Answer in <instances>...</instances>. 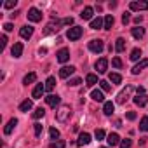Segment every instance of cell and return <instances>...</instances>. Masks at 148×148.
<instances>
[{
  "instance_id": "34",
  "label": "cell",
  "mask_w": 148,
  "mask_h": 148,
  "mask_svg": "<svg viewBox=\"0 0 148 148\" xmlns=\"http://www.w3.org/2000/svg\"><path fill=\"white\" fill-rule=\"evenodd\" d=\"M99 86H101V91H105V92H110L112 91V87H110V84L106 80H99Z\"/></svg>"
},
{
  "instance_id": "14",
  "label": "cell",
  "mask_w": 148,
  "mask_h": 148,
  "mask_svg": "<svg viewBox=\"0 0 148 148\" xmlns=\"http://www.w3.org/2000/svg\"><path fill=\"white\" fill-rule=\"evenodd\" d=\"M70 59V51L68 49H61L59 52H58V61L59 63H66Z\"/></svg>"
},
{
  "instance_id": "16",
  "label": "cell",
  "mask_w": 148,
  "mask_h": 148,
  "mask_svg": "<svg viewBox=\"0 0 148 148\" xmlns=\"http://www.w3.org/2000/svg\"><path fill=\"white\" fill-rule=\"evenodd\" d=\"M143 68H148V59H143V61H139L134 68H132V75H138V73L143 70Z\"/></svg>"
},
{
  "instance_id": "6",
  "label": "cell",
  "mask_w": 148,
  "mask_h": 148,
  "mask_svg": "<svg viewBox=\"0 0 148 148\" xmlns=\"http://www.w3.org/2000/svg\"><path fill=\"white\" fill-rule=\"evenodd\" d=\"M131 91H132V87H131V86H127V87H125L119 96H117V103H119V105H124V103L127 101V98H129V92H131Z\"/></svg>"
},
{
  "instance_id": "35",
  "label": "cell",
  "mask_w": 148,
  "mask_h": 148,
  "mask_svg": "<svg viewBox=\"0 0 148 148\" xmlns=\"http://www.w3.org/2000/svg\"><path fill=\"white\" fill-rule=\"evenodd\" d=\"M105 136H106V134H105V131H103V129H96V132H94V138H96L98 141H99V139H103Z\"/></svg>"
},
{
  "instance_id": "22",
  "label": "cell",
  "mask_w": 148,
  "mask_h": 148,
  "mask_svg": "<svg viewBox=\"0 0 148 148\" xmlns=\"http://www.w3.org/2000/svg\"><path fill=\"white\" fill-rule=\"evenodd\" d=\"M92 14H94V9H92V7H84V11H82L80 18H82V19H91V18H92Z\"/></svg>"
},
{
  "instance_id": "43",
  "label": "cell",
  "mask_w": 148,
  "mask_h": 148,
  "mask_svg": "<svg viewBox=\"0 0 148 148\" xmlns=\"http://www.w3.org/2000/svg\"><path fill=\"white\" fill-rule=\"evenodd\" d=\"M129 21H131V14H129V12H124V14H122V23L127 25Z\"/></svg>"
},
{
  "instance_id": "39",
  "label": "cell",
  "mask_w": 148,
  "mask_h": 148,
  "mask_svg": "<svg viewBox=\"0 0 148 148\" xmlns=\"http://www.w3.org/2000/svg\"><path fill=\"white\" fill-rule=\"evenodd\" d=\"M112 64H113L115 68H122V61H120V58H113V59H112Z\"/></svg>"
},
{
  "instance_id": "19",
  "label": "cell",
  "mask_w": 148,
  "mask_h": 148,
  "mask_svg": "<svg viewBox=\"0 0 148 148\" xmlns=\"http://www.w3.org/2000/svg\"><path fill=\"white\" fill-rule=\"evenodd\" d=\"M146 101H148V96L143 92V94H138L136 98H134V103L138 105V106H145L146 105Z\"/></svg>"
},
{
  "instance_id": "5",
  "label": "cell",
  "mask_w": 148,
  "mask_h": 148,
  "mask_svg": "<svg viewBox=\"0 0 148 148\" xmlns=\"http://www.w3.org/2000/svg\"><path fill=\"white\" fill-rule=\"evenodd\" d=\"M94 68L98 70V73H105V71H106V68H108V59H106V58H99V59L96 61Z\"/></svg>"
},
{
  "instance_id": "20",
  "label": "cell",
  "mask_w": 148,
  "mask_h": 148,
  "mask_svg": "<svg viewBox=\"0 0 148 148\" xmlns=\"http://www.w3.org/2000/svg\"><path fill=\"white\" fill-rule=\"evenodd\" d=\"M131 33H132V37H134V38H143V37H145V28L136 26V28H132V30H131Z\"/></svg>"
},
{
  "instance_id": "27",
  "label": "cell",
  "mask_w": 148,
  "mask_h": 148,
  "mask_svg": "<svg viewBox=\"0 0 148 148\" xmlns=\"http://www.w3.org/2000/svg\"><path fill=\"white\" fill-rule=\"evenodd\" d=\"M124 49H125V40L124 38H117L115 40V51L117 52H122Z\"/></svg>"
},
{
  "instance_id": "2",
  "label": "cell",
  "mask_w": 148,
  "mask_h": 148,
  "mask_svg": "<svg viewBox=\"0 0 148 148\" xmlns=\"http://www.w3.org/2000/svg\"><path fill=\"white\" fill-rule=\"evenodd\" d=\"M82 28L80 26H73V28H68V32H66V38L68 40H79L80 37H82Z\"/></svg>"
},
{
  "instance_id": "25",
  "label": "cell",
  "mask_w": 148,
  "mask_h": 148,
  "mask_svg": "<svg viewBox=\"0 0 148 148\" xmlns=\"http://www.w3.org/2000/svg\"><path fill=\"white\" fill-rule=\"evenodd\" d=\"M35 80H37V73H35V71H32V73H28V75L23 79V84H25V86H28V84H33Z\"/></svg>"
},
{
  "instance_id": "13",
  "label": "cell",
  "mask_w": 148,
  "mask_h": 148,
  "mask_svg": "<svg viewBox=\"0 0 148 148\" xmlns=\"http://www.w3.org/2000/svg\"><path fill=\"white\" fill-rule=\"evenodd\" d=\"M19 35H21V38H32V35H33V28L32 26H23L21 30H19Z\"/></svg>"
},
{
  "instance_id": "11",
  "label": "cell",
  "mask_w": 148,
  "mask_h": 148,
  "mask_svg": "<svg viewBox=\"0 0 148 148\" xmlns=\"http://www.w3.org/2000/svg\"><path fill=\"white\" fill-rule=\"evenodd\" d=\"M73 71H75V66H63V68L59 70V77H61V79H68Z\"/></svg>"
},
{
  "instance_id": "40",
  "label": "cell",
  "mask_w": 148,
  "mask_h": 148,
  "mask_svg": "<svg viewBox=\"0 0 148 148\" xmlns=\"http://www.w3.org/2000/svg\"><path fill=\"white\" fill-rule=\"evenodd\" d=\"M33 127H35V136L40 138V134H42V124H35Z\"/></svg>"
},
{
  "instance_id": "18",
  "label": "cell",
  "mask_w": 148,
  "mask_h": 148,
  "mask_svg": "<svg viewBox=\"0 0 148 148\" xmlns=\"http://www.w3.org/2000/svg\"><path fill=\"white\" fill-rule=\"evenodd\" d=\"M91 98H92L94 101H98V103H101V101L105 99V96H103V91H101V89H94V91L91 92Z\"/></svg>"
},
{
  "instance_id": "12",
  "label": "cell",
  "mask_w": 148,
  "mask_h": 148,
  "mask_svg": "<svg viewBox=\"0 0 148 148\" xmlns=\"http://www.w3.org/2000/svg\"><path fill=\"white\" fill-rule=\"evenodd\" d=\"M11 54H12L14 58H21V54H23V44H21V42H16V44L12 45V49H11Z\"/></svg>"
},
{
  "instance_id": "26",
  "label": "cell",
  "mask_w": 148,
  "mask_h": 148,
  "mask_svg": "<svg viewBox=\"0 0 148 148\" xmlns=\"http://www.w3.org/2000/svg\"><path fill=\"white\" fill-rule=\"evenodd\" d=\"M86 84H87L89 87H92V86H96V84H98V77L94 75V73H89V75L86 77Z\"/></svg>"
},
{
  "instance_id": "9",
  "label": "cell",
  "mask_w": 148,
  "mask_h": 148,
  "mask_svg": "<svg viewBox=\"0 0 148 148\" xmlns=\"http://www.w3.org/2000/svg\"><path fill=\"white\" fill-rule=\"evenodd\" d=\"M91 143V134L89 132H82L77 139V146H84V145H89Z\"/></svg>"
},
{
  "instance_id": "28",
  "label": "cell",
  "mask_w": 148,
  "mask_h": 148,
  "mask_svg": "<svg viewBox=\"0 0 148 148\" xmlns=\"http://www.w3.org/2000/svg\"><path fill=\"white\" fill-rule=\"evenodd\" d=\"M113 23H115V19H113V16H112V14H108V16L105 18V30H112V26H113Z\"/></svg>"
},
{
  "instance_id": "29",
  "label": "cell",
  "mask_w": 148,
  "mask_h": 148,
  "mask_svg": "<svg viewBox=\"0 0 148 148\" xmlns=\"http://www.w3.org/2000/svg\"><path fill=\"white\" fill-rule=\"evenodd\" d=\"M139 58H141V49H132V52H131L129 59H131V61H138Z\"/></svg>"
},
{
  "instance_id": "36",
  "label": "cell",
  "mask_w": 148,
  "mask_h": 148,
  "mask_svg": "<svg viewBox=\"0 0 148 148\" xmlns=\"http://www.w3.org/2000/svg\"><path fill=\"white\" fill-rule=\"evenodd\" d=\"M66 146V143L63 141V139H59V141H56V143H51V148H64Z\"/></svg>"
},
{
  "instance_id": "24",
  "label": "cell",
  "mask_w": 148,
  "mask_h": 148,
  "mask_svg": "<svg viewBox=\"0 0 148 148\" xmlns=\"http://www.w3.org/2000/svg\"><path fill=\"white\" fill-rule=\"evenodd\" d=\"M113 110H115V105H113L112 101H105V106H103L105 115H112V113H113Z\"/></svg>"
},
{
  "instance_id": "8",
  "label": "cell",
  "mask_w": 148,
  "mask_h": 148,
  "mask_svg": "<svg viewBox=\"0 0 148 148\" xmlns=\"http://www.w3.org/2000/svg\"><path fill=\"white\" fill-rule=\"evenodd\" d=\"M44 92H45V86L37 84V86H35V89H33V92H32V96H33V99H40Z\"/></svg>"
},
{
  "instance_id": "10",
  "label": "cell",
  "mask_w": 148,
  "mask_h": 148,
  "mask_svg": "<svg viewBox=\"0 0 148 148\" xmlns=\"http://www.w3.org/2000/svg\"><path fill=\"white\" fill-rule=\"evenodd\" d=\"M131 11H148V2H131Z\"/></svg>"
},
{
  "instance_id": "42",
  "label": "cell",
  "mask_w": 148,
  "mask_h": 148,
  "mask_svg": "<svg viewBox=\"0 0 148 148\" xmlns=\"http://www.w3.org/2000/svg\"><path fill=\"white\" fill-rule=\"evenodd\" d=\"M68 84H70V86H73V87H75V86H80V84H82V80H80L79 77H75V79H71V80H70Z\"/></svg>"
},
{
  "instance_id": "44",
  "label": "cell",
  "mask_w": 148,
  "mask_h": 148,
  "mask_svg": "<svg viewBox=\"0 0 148 148\" xmlns=\"http://www.w3.org/2000/svg\"><path fill=\"white\" fill-rule=\"evenodd\" d=\"M73 23V18H64V19H61V25H71Z\"/></svg>"
},
{
  "instance_id": "38",
  "label": "cell",
  "mask_w": 148,
  "mask_h": 148,
  "mask_svg": "<svg viewBox=\"0 0 148 148\" xmlns=\"http://www.w3.org/2000/svg\"><path fill=\"white\" fill-rule=\"evenodd\" d=\"M131 145H132L131 139H122L120 141V148H131Z\"/></svg>"
},
{
  "instance_id": "31",
  "label": "cell",
  "mask_w": 148,
  "mask_h": 148,
  "mask_svg": "<svg viewBox=\"0 0 148 148\" xmlns=\"http://www.w3.org/2000/svg\"><path fill=\"white\" fill-rule=\"evenodd\" d=\"M110 82L112 84H120L122 82V77L119 75V73H110Z\"/></svg>"
},
{
  "instance_id": "30",
  "label": "cell",
  "mask_w": 148,
  "mask_h": 148,
  "mask_svg": "<svg viewBox=\"0 0 148 148\" xmlns=\"http://www.w3.org/2000/svg\"><path fill=\"white\" fill-rule=\"evenodd\" d=\"M54 86H56V79H54V77H49L47 82H45V91H52Z\"/></svg>"
},
{
  "instance_id": "1",
  "label": "cell",
  "mask_w": 148,
  "mask_h": 148,
  "mask_svg": "<svg viewBox=\"0 0 148 148\" xmlns=\"http://www.w3.org/2000/svg\"><path fill=\"white\" fill-rule=\"evenodd\" d=\"M70 115H71V108L70 106H61L58 112H56V120L58 122H66L68 119H70Z\"/></svg>"
},
{
  "instance_id": "49",
  "label": "cell",
  "mask_w": 148,
  "mask_h": 148,
  "mask_svg": "<svg viewBox=\"0 0 148 148\" xmlns=\"http://www.w3.org/2000/svg\"><path fill=\"white\" fill-rule=\"evenodd\" d=\"M101 148H106V146H101Z\"/></svg>"
},
{
  "instance_id": "47",
  "label": "cell",
  "mask_w": 148,
  "mask_h": 148,
  "mask_svg": "<svg viewBox=\"0 0 148 148\" xmlns=\"http://www.w3.org/2000/svg\"><path fill=\"white\" fill-rule=\"evenodd\" d=\"M0 40H2V49L5 47V44H7V37L5 35H2V38H0Z\"/></svg>"
},
{
  "instance_id": "46",
  "label": "cell",
  "mask_w": 148,
  "mask_h": 148,
  "mask_svg": "<svg viewBox=\"0 0 148 148\" xmlns=\"http://www.w3.org/2000/svg\"><path fill=\"white\" fill-rule=\"evenodd\" d=\"M125 117H127L129 120H136V113H134V112H127V115H125Z\"/></svg>"
},
{
  "instance_id": "23",
  "label": "cell",
  "mask_w": 148,
  "mask_h": 148,
  "mask_svg": "<svg viewBox=\"0 0 148 148\" xmlns=\"http://www.w3.org/2000/svg\"><path fill=\"white\" fill-rule=\"evenodd\" d=\"M32 108H33V103H32L30 99H25V101L19 105V110H21V112H25V113H26V112H30Z\"/></svg>"
},
{
  "instance_id": "4",
  "label": "cell",
  "mask_w": 148,
  "mask_h": 148,
  "mask_svg": "<svg viewBox=\"0 0 148 148\" xmlns=\"http://www.w3.org/2000/svg\"><path fill=\"white\" fill-rule=\"evenodd\" d=\"M28 19L33 21V23H38V21H42V12H40L37 7H32V9L28 11Z\"/></svg>"
},
{
  "instance_id": "41",
  "label": "cell",
  "mask_w": 148,
  "mask_h": 148,
  "mask_svg": "<svg viewBox=\"0 0 148 148\" xmlns=\"http://www.w3.org/2000/svg\"><path fill=\"white\" fill-rule=\"evenodd\" d=\"M16 4H18V0H9L4 5H5V9H12V7H16Z\"/></svg>"
},
{
  "instance_id": "45",
  "label": "cell",
  "mask_w": 148,
  "mask_h": 148,
  "mask_svg": "<svg viewBox=\"0 0 148 148\" xmlns=\"http://www.w3.org/2000/svg\"><path fill=\"white\" fill-rule=\"evenodd\" d=\"M4 30H5V32H12V30H14V26H12L11 23H5V25H4Z\"/></svg>"
},
{
  "instance_id": "3",
  "label": "cell",
  "mask_w": 148,
  "mask_h": 148,
  "mask_svg": "<svg viewBox=\"0 0 148 148\" xmlns=\"http://www.w3.org/2000/svg\"><path fill=\"white\" fill-rule=\"evenodd\" d=\"M103 49H105L103 40H91V42H89V51H91V52L99 54V52H103Z\"/></svg>"
},
{
  "instance_id": "17",
  "label": "cell",
  "mask_w": 148,
  "mask_h": 148,
  "mask_svg": "<svg viewBox=\"0 0 148 148\" xmlns=\"http://www.w3.org/2000/svg\"><path fill=\"white\" fill-rule=\"evenodd\" d=\"M91 28H92V30H99V28H105V19H101V18L98 16L96 19H92V21H91Z\"/></svg>"
},
{
  "instance_id": "21",
  "label": "cell",
  "mask_w": 148,
  "mask_h": 148,
  "mask_svg": "<svg viewBox=\"0 0 148 148\" xmlns=\"http://www.w3.org/2000/svg\"><path fill=\"white\" fill-rule=\"evenodd\" d=\"M18 125V119H11L9 122H7V125H5V129H4V132L5 134H11L12 132V129Z\"/></svg>"
},
{
  "instance_id": "33",
  "label": "cell",
  "mask_w": 148,
  "mask_h": 148,
  "mask_svg": "<svg viewBox=\"0 0 148 148\" xmlns=\"http://www.w3.org/2000/svg\"><path fill=\"white\" fill-rule=\"evenodd\" d=\"M139 129H141V131H148V115L141 119V122H139Z\"/></svg>"
},
{
  "instance_id": "37",
  "label": "cell",
  "mask_w": 148,
  "mask_h": 148,
  "mask_svg": "<svg viewBox=\"0 0 148 148\" xmlns=\"http://www.w3.org/2000/svg\"><path fill=\"white\" fill-rule=\"evenodd\" d=\"M49 134H51V138H52V139H58V138H59V131H58L56 127H51Z\"/></svg>"
},
{
  "instance_id": "7",
  "label": "cell",
  "mask_w": 148,
  "mask_h": 148,
  "mask_svg": "<svg viewBox=\"0 0 148 148\" xmlns=\"http://www.w3.org/2000/svg\"><path fill=\"white\" fill-rule=\"evenodd\" d=\"M45 103H47L51 108H56V106L61 103V98H59L58 94H49V96L45 98Z\"/></svg>"
},
{
  "instance_id": "48",
  "label": "cell",
  "mask_w": 148,
  "mask_h": 148,
  "mask_svg": "<svg viewBox=\"0 0 148 148\" xmlns=\"http://www.w3.org/2000/svg\"><path fill=\"white\" fill-rule=\"evenodd\" d=\"M141 21H143V18H141V16H136V18H134V23H136V25H139Z\"/></svg>"
},
{
  "instance_id": "32",
  "label": "cell",
  "mask_w": 148,
  "mask_h": 148,
  "mask_svg": "<svg viewBox=\"0 0 148 148\" xmlns=\"http://www.w3.org/2000/svg\"><path fill=\"white\" fill-rule=\"evenodd\" d=\"M44 115H45V110H44L42 106H40V108H37V110L33 112V119H42Z\"/></svg>"
},
{
  "instance_id": "15",
  "label": "cell",
  "mask_w": 148,
  "mask_h": 148,
  "mask_svg": "<svg viewBox=\"0 0 148 148\" xmlns=\"http://www.w3.org/2000/svg\"><path fill=\"white\" fill-rule=\"evenodd\" d=\"M108 145L110 146H115V145H120V136L117 134V132H112V134H108Z\"/></svg>"
}]
</instances>
